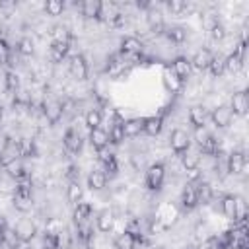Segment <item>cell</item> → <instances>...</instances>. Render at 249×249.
Returning a JSON list of instances; mask_svg holds the SVG:
<instances>
[{
    "label": "cell",
    "mask_w": 249,
    "mask_h": 249,
    "mask_svg": "<svg viewBox=\"0 0 249 249\" xmlns=\"http://www.w3.org/2000/svg\"><path fill=\"white\" fill-rule=\"evenodd\" d=\"M163 181H165V165L160 163V161H158V163H152V165L146 169V177H144L146 187H148L150 191H158V189H161Z\"/></svg>",
    "instance_id": "cell-1"
},
{
    "label": "cell",
    "mask_w": 249,
    "mask_h": 249,
    "mask_svg": "<svg viewBox=\"0 0 249 249\" xmlns=\"http://www.w3.org/2000/svg\"><path fill=\"white\" fill-rule=\"evenodd\" d=\"M14 231H16V237L19 243H29L37 235V226L31 218H21V220H18Z\"/></svg>",
    "instance_id": "cell-2"
},
{
    "label": "cell",
    "mask_w": 249,
    "mask_h": 249,
    "mask_svg": "<svg viewBox=\"0 0 249 249\" xmlns=\"http://www.w3.org/2000/svg\"><path fill=\"white\" fill-rule=\"evenodd\" d=\"M68 72L74 80H80V82L88 78L89 68H88V62H86L84 54H72L68 58Z\"/></svg>",
    "instance_id": "cell-3"
},
{
    "label": "cell",
    "mask_w": 249,
    "mask_h": 249,
    "mask_svg": "<svg viewBox=\"0 0 249 249\" xmlns=\"http://www.w3.org/2000/svg\"><path fill=\"white\" fill-rule=\"evenodd\" d=\"M169 144H171V150L181 156V154H185V152L191 148V136H189L187 130L175 128V130L171 132V136H169Z\"/></svg>",
    "instance_id": "cell-4"
},
{
    "label": "cell",
    "mask_w": 249,
    "mask_h": 249,
    "mask_svg": "<svg viewBox=\"0 0 249 249\" xmlns=\"http://www.w3.org/2000/svg\"><path fill=\"white\" fill-rule=\"evenodd\" d=\"M177 216H179L177 208H175L171 202H165V204H161V206L158 208V212H156V222L160 224L161 230H167V228L177 220Z\"/></svg>",
    "instance_id": "cell-5"
},
{
    "label": "cell",
    "mask_w": 249,
    "mask_h": 249,
    "mask_svg": "<svg viewBox=\"0 0 249 249\" xmlns=\"http://www.w3.org/2000/svg\"><path fill=\"white\" fill-rule=\"evenodd\" d=\"M99 19L101 21H107L111 25H119L123 21V16H121V10L115 2H101V12H99Z\"/></svg>",
    "instance_id": "cell-6"
},
{
    "label": "cell",
    "mask_w": 249,
    "mask_h": 249,
    "mask_svg": "<svg viewBox=\"0 0 249 249\" xmlns=\"http://www.w3.org/2000/svg\"><path fill=\"white\" fill-rule=\"evenodd\" d=\"M210 119H212V123H214L216 128H226V126L231 124V121H233V113H231L230 105H218V107L212 111Z\"/></svg>",
    "instance_id": "cell-7"
},
{
    "label": "cell",
    "mask_w": 249,
    "mask_h": 249,
    "mask_svg": "<svg viewBox=\"0 0 249 249\" xmlns=\"http://www.w3.org/2000/svg\"><path fill=\"white\" fill-rule=\"evenodd\" d=\"M62 144L70 154H78L82 150V134L76 126H68L64 136H62Z\"/></svg>",
    "instance_id": "cell-8"
},
{
    "label": "cell",
    "mask_w": 249,
    "mask_h": 249,
    "mask_svg": "<svg viewBox=\"0 0 249 249\" xmlns=\"http://www.w3.org/2000/svg\"><path fill=\"white\" fill-rule=\"evenodd\" d=\"M64 113V105L58 99H49L43 103V115L51 124H56Z\"/></svg>",
    "instance_id": "cell-9"
},
{
    "label": "cell",
    "mask_w": 249,
    "mask_h": 249,
    "mask_svg": "<svg viewBox=\"0 0 249 249\" xmlns=\"http://www.w3.org/2000/svg\"><path fill=\"white\" fill-rule=\"evenodd\" d=\"M230 109H231L233 115H239V117L247 115V111H249V95H247V91H243V89L235 91L231 95V99H230Z\"/></svg>",
    "instance_id": "cell-10"
},
{
    "label": "cell",
    "mask_w": 249,
    "mask_h": 249,
    "mask_svg": "<svg viewBox=\"0 0 249 249\" xmlns=\"http://www.w3.org/2000/svg\"><path fill=\"white\" fill-rule=\"evenodd\" d=\"M245 154L241 150H233L231 154H228V173L231 175H239L245 169Z\"/></svg>",
    "instance_id": "cell-11"
},
{
    "label": "cell",
    "mask_w": 249,
    "mask_h": 249,
    "mask_svg": "<svg viewBox=\"0 0 249 249\" xmlns=\"http://www.w3.org/2000/svg\"><path fill=\"white\" fill-rule=\"evenodd\" d=\"M212 56H214V53L210 49H198L193 54V58H191V66L196 68V70H200V72L202 70H208V66L212 62Z\"/></svg>",
    "instance_id": "cell-12"
},
{
    "label": "cell",
    "mask_w": 249,
    "mask_h": 249,
    "mask_svg": "<svg viewBox=\"0 0 249 249\" xmlns=\"http://www.w3.org/2000/svg\"><path fill=\"white\" fill-rule=\"evenodd\" d=\"M169 70H171L181 82H185V80L191 76L193 66H191V60H189V58H185V56H177V58L173 60V64H171Z\"/></svg>",
    "instance_id": "cell-13"
},
{
    "label": "cell",
    "mask_w": 249,
    "mask_h": 249,
    "mask_svg": "<svg viewBox=\"0 0 249 249\" xmlns=\"http://www.w3.org/2000/svg\"><path fill=\"white\" fill-rule=\"evenodd\" d=\"M198 193H196V185L195 183H187L183 193H181V204L187 208V210H193L196 204H198Z\"/></svg>",
    "instance_id": "cell-14"
},
{
    "label": "cell",
    "mask_w": 249,
    "mask_h": 249,
    "mask_svg": "<svg viewBox=\"0 0 249 249\" xmlns=\"http://www.w3.org/2000/svg\"><path fill=\"white\" fill-rule=\"evenodd\" d=\"M95 224H97V230L99 231H111L115 228V212L111 208H103L97 212V218H95Z\"/></svg>",
    "instance_id": "cell-15"
},
{
    "label": "cell",
    "mask_w": 249,
    "mask_h": 249,
    "mask_svg": "<svg viewBox=\"0 0 249 249\" xmlns=\"http://www.w3.org/2000/svg\"><path fill=\"white\" fill-rule=\"evenodd\" d=\"M89 144H91V148L97 150V152H99V150H105V148L109 146V132L103 130L101 126L89 130Z\"/></svg>",
    "instance_id": "cell-16"
},
{
    "label": "cell",
    "mask_w": 249,
    "mask_h": 249,
    "mask_svg": "<svg viewBox=\"0 0 249 249\" xmlns=\"http://www.w3.org/2000/svg\"><path fill=\"white\" fill-rule=\"evenodd\" d=\"M4 171H6V173H8V177H10V179H14L16 183H18V181H21V179H27V177H29V173H27L25 165H23L19 160L10 161V163L6 165V169H4Z\"/></svg>",
    "instance_id": "cell-17"
},
{
    "label": "cell",
    "mask_w": 249,
    "mask_h": 249,
    "mask_svg": "<svg viewBox=\"0 0 249 249\" xmlns=\"http://www.w3.org/2000/svg\"><path fill=\"white\" fill-rule=\"evenodd\" d=\"M80 12L86 19H99V12H101V2L99 0H84L80 4Z\"/></svg>",
    "instance_id": "cell-18"
},
{
    "label": "cell",
    "mask_w": 249,
    "mask_h": 249,
    "mask_svg": "<svg viewBox=\"0 0 249 249\" xmlns=\"http://www.w3.org/2000/svg\"><path fill=\"white\" fill-rule=\"evenodd\" d=\"M210 115H208V111H206V107L204 105H193L191 109H189V121H191V124L196 128V126H204V123H206V119H208Z\"/></svg>",
    "instance_id": "cell-19"
},
{
    "label": "cell",
    "mask_w": 249,
    "mask_h": 249,
    "mask_svg": "<svg viewBox=\"0 0 249 249\" xmlns=\"http://www.w3.org/2000/svg\"><path fill=\"white\" fill-rule=\"evenodd\" d=\"M70 43H51L49 47V58L51 62H62L68 56Z\"/></svg>",
    "instance_id": "cell-20"
},
{
    "label": "cell",
    "mask_w": 249,
    "mask_h": 249,
    "mask_svg": "<svg viewBox=\"0 0 249 249\" xmlns=\"http://www.w3.org/2000/svg\"><path fill=\"white\" fill-rule=\"evenodd\" d=\"M121 53H124V54H140L142 53L140 39L138 37H132V35L123 37V41H121Z\"/></svg>",
    "instance_id": "cell-21"
},
{
    "label": "cell",
    "mask_w": 249,
    "mask_h": 249,
    "mask_svg": "<svg viewBox=\"0 0 249 249\" xmlns=\"http://www.w3.org/2000/svg\"><path fill=\"white\" fill-rule=\"evenodd\" d=\"M181 163L187 171H196L198 163H200V150H187L185 154H181Z\"/></svg>",
    "instance_id": "cell-22"
},
{
    "label": "cell",
    "mask_w": 249,
    "mask_h": 249,
    "mask_svg": "<svg viewBox=\"0 0 249 249\" xmlns=\"http://www.w3.org/2000/svg\"><path fill=\"white\" fill-rule=\"evenodd\" d=\"M107 185V173L103 169H93L88 175V187L91 191H101Z\"/></svg>",
    "instance_id": "cell-23"
},
{
    "label": "cell",
    "mask_w": 249,
    "mask_h": 249,
    "mask_svg": "<svg viewBox=\"0 0 249 249\" xmlns=\"http://www.w3.org/2000/svg\"><path fill=\"white\" fill-rule=\"evenodd\" d=\"M144 128V119H128L123 123V132H124V138H134L142 132Z\"/></svg>",
    "instance_id": "cell-24"
},
{
    "label": "cell",
    "mask_w": 249,
    "mask_h": 249,
    "mask_svg": "<svg viewBox=\"0 0 249 249\" xmlns=\"http://www.w3.org/2000/svg\"><path fill=\"white\" fill-rule=\"evenodd\" d=\"M113 247H115V249H134V247H136V237H134L132 233H128L126 230H123V231L115 237Z\"/></svg>",
    "instance_id": "cell-25"
},
{
    "label": "cell",
    "mask_w": 249,
    "mask_h": 249,
    "mask_svg": "<svg viewBox=\"0 0 249 249\" xmlns=\"http://www.w3.org/2000/svg\"><path fill=\"white\" fill-rule=\"evenodd\" d=\"M243 56L239 54V53H231V54H228V56H224V66H226V72H231V74H237L239 70H241V66H243Z\"/></svg>",
    "instance_id": "cell-26"
},
{
    "label": "cell",
    "mask_w": 249,
    "mask_h": 249,
    "mask_svg": "<svg viewBox=\"0 0 249 249\" xmlns=\"http://www.w3.org/2000/svg\"><path fill=\"white\" fill-rule=\"evenodd\" d=\"M161 126H163V121H161V117H146L144 119V128H142V132H146L148 136H156V134H160L161 132Z\"/></svg>",
    "instance_id": "cell-27"
},
{
    "label": "cell",
    "mask_w": 249,
    "mask_h": 249,
    "mask_svg": "<svg viewBox=\"0 0 249 249\" xmlns=\"http://www.w3.org/2000/svg\"><path fill=\"white\" fill-rule=\"evenodd\" d=\"M89 216H91V204H89V202H78V204L74 206V214H72L74 224L88 222Z\"/></svg>",
    "instance_id": "cell-28"
},
{
    "label": "cell",
    "mask_w": 249,
    "mask_h": 249,
    "mask_svg": "<svg viewBox=\"0 0 249 249\" xmlns=\"http://www.w3.org/2000/svg\"><path fill=\"white\" fill-rule=\"evenodd\" d=\"M82 196H84V189H82L80 181L68 183V189H66V198H68V202L76 206L78 202H82Z\"/></svg>",
    "instance_id": "cell-29"
},
{
    "label": "cell",
    "mask_w": 249,
    "mask_h": 249,
    "mask_svg": "<svg viewBox=\"0 0 249 249\" xmlns=\"http://www.w3.org/2000/svg\"><path fill=\"white\" fill-rule=\"evenodd\" d=\"M76 231H78V239L82 243H91V239H93V228H91L89 220L88 222H82V224H76Z\"/></svg>",
    "instance_id": "cell-30"
},
{
    "label": "cell",
    "mask_w": 249,
    "mask_h": 249,
    "mask_svg": "<svg viewBox=\"0 0 249 249\" xmlns=\"http://www.w3.org/2000/svg\"><path fill=\"white\" fill-rule=\"evenodd\" d=\"M51 39L53 43H70V31L64 27V25H54L53 31H51Z\"/></svg>",
    "instance_id": "cell-31"
},
{
    "label": "cell",
    "mask_w": 249,
    "mask_h": 249,
    "mask_svg": "<svg viewBox=\"0 0 249 249\" xmlns=\"http://www.w3.org/2000/svg\"><path fill=\"white\" fill-rule=\"evenodd\" d=\"M101 121H103V115H101L99 109H89V111L86 113V126H88L89 130L99 128V126H101Z\"/></svg>",
    "instance_id": "cell-32"
},
{
    "label": "cell",
    "mask_w": 249,
    "mask_h": 249,
    "mask_svg": "<svg viewBox=\"0 0 249 249\" xmlns=\"http://www.w3.org/2000/svg\"><path fill=\"white\" fill-rule=\"evenodd\" d=\"M56 249H72V235L66 228L56 231Z\"/></svg>",
    "instance_id": "cell-33"
},
{
    "label": "cell",
    "mask_w": 249,
    "mask_h": 249,
    "mask_svg": "<svg viewBox=\"0 0 249 249\" xmlns=\"http://www.w3.org/2000/svg\"><path fill=\"white\" fill-rule=\"evenodd\" d=\"M181 84H183V82H181V80H179V78H177L169 68L163 72V86H165L169 91H179Z\"/></svg>",
    "instance_id": "cell-34"
},
{
    "label": "cell",
    "mask_w": 249,
    "mask_h": 249,
    "mask_svg": "<svg viewBox=\"0 0 249 249\" xmlns=\"http://www.w3.org/2000/svg\"><path fill=\"white\" fill-rule=\"evenodd\" d=\"M208 70L212 72V76L220 78V76L226 72V66H224V56H222V54H214V56H212V62H210V66H208Z\"/></svg>",
    "instance_id": "cell-35"
},
{
    "label": "cell",
    "mask_w": 249,
    "mask_h": 249,
    "mask_svg": "<svg viewBox=\"0 0 249 249\" xmlns=\"http://www.w3.org/2000/svg\"><path fill=\"white\" fill-rule=\"evenodd\" d=\"M148 23H150V27L154 31H160L163 27V18H161V14L158 10H154V6L148 10Z\"/></svg>",
    "instance_id": "cell-36"
},
{
    "label": "cell",
    "mask_w": 249,
    "mask_h": 249,
    "mask_svg": "<svg viewBox=\"0 0 249 249\" xmlns=\"http://www.w3.org/2000/svg\"><path fill=\"white\" fill-rule=\"evenodd\" d=\"M165 35H167V39L173 41V43H183V41L187 39V31H185L183 27H179V25L169 27V29L165 31Z\"/></svg>",
    "instance_id": "cell-37"
},
{
    "label": "cell",
    "mask_w": 249,
    "mask_h": 249,
    "mask_svg": "<svg viewBox=\"0 0 249 249\" xmlns=\"http://www.w3.org/2000/svg\"><path fill=\"white\" fill-rule=\"evenodd\" d=\"M45 12L49 16H60L64 12V2L62 0H47L45 2Z\"/></svg>",
    "instance_id": "cell-38"
},
{
    "label": "cell",
    "mask_w": 249,
    "mask_h": 249,
    "mask_svg": "<svg viewBox=\"0 0 249 249\" xmlns=\"http://www.w3.org/2000/svg\"><path fill=\"white\" fill-rule=\"evenodd\" d=\"M124 140V132H123V123H117L111 126L109 130V142L111 144H121Z\"/></svg>",
    "instance_id": "cell-39"
},
{
    "label": "cell",
    "mask_w": 249,
    "mask_h": 249,
    "mask_svg": "<svg viewBox=\"0 0 249 249\" xmlns=\"http://www.w3.org/2000/svg\"><path fill=\"white\" fill-rule=\"evenodd\" d=\"M18 51H19L23 56H31V54L35 53V45H33V41H31L29 37H21L19 43H18Z\"/></svg>",
    "instance_id": "cell-40"
},
{
    "label": "cell",
    "mask_w": 249,
    "mask_h": 249,
    "mask_svg": "<svg viewBox=\"0 0 249 249\" xmlns=\"http://www.w3.org/2000/svg\"><path fill=\"white\" fill-rule=\"evenodd\" d=\"M212 134L206 130V126H196L195 128V142H196V146L200 148V146H204L206 144V140L210 138Z\"/></svg>",
    "instance_id": "cell-41"
},
{
    "label": "cell",
    "mask_w": 249,
    "mask_h": 249,
    "mask_svg": "<svg viewBox=\"0 0 249 249\" xmlns=\"http://www.w3.org/2000/svg\"><path fill=\"white\" fill-rule=\"evenodd\" d=\"M198 150H202V154H208V156H216V154L220 152V148H218V140H216L214 136H210V138L206 140V144H204V146H200Z\"/></svg>",
    "instance_id": "cell-42"
},
{
    "label": "cell",
    "mask_w": 249,
    "mask_h": 249,
    "mask_svg": "<svg viewBox=\"0 0 249 249\" xmlns=\"http://www.w3.org/2000/svg\"><path fill=\"white\" fill-rule=\"evenodd\" d=\"M165 6H167V10L171 14H181L183 10H187V2L185 0H167Z\"/></svg>",
    "instance_id": "cell-43"
},
{
    "label": "cell",
    "mask_w": 249,
    "mask_h": 249,
    "mask_svg": "<svg viewBox=\"0 0 249 249\" xmlns=\"http://www.w3.org/2000/svg\"><path fill=\"white\" fill-rule=\"evenodd\" d=\"M218 161H216V171H220V177H226L228 175V156L218 152Z\"/></svg>",
    "instance_id": "cell-44"
},
{
    "label": "cell",
    "mask_w": 249,
    "mask_h": 249,
    "mask_svg": "<svg viewBox=\"0 0 249 249\" xmlns=\"http://www.w3.org/2000/svg\"><path fill=\"white\" fill-rule=\"evenodd\" d=\"M14 103L16 105H29L31 103V95L25 89H16L14 93Z\"/></svg>",
    "instance_id": "cell-45"
},
{
    "label": "cell",
    "mask_w": 249,
    "mask_h": 249,
    "mask_svg": "<svg viewBox=\"0 0 249 249\" xmlns=\"http://www.w3.org/2000/svg\"><path fill=\"white\" fill-rule=\"evenodd\" d=\"M43 247L45 249H56V233L54 231H45L43 233Z\"/></svg>",
    "instance_id": "cell-46"
},
{
    "label": "cell",
    "mask_w": 249,
    "mask_h": 249,
    "mask_svg": "<svg viewBox=\"0 0 249 249\" xmlns=\"http://www.w3.org/2000/svg\"><path fill=\"white\" fill-rule=\"evenodd\" d=\"M10 45L4 41V39H0V66H4V64H8L10 62Z\"/></svg>",
    "instance_id": "cell-47"
},
{
    "label": "cell",
    "mask_w": 249,
    "mask_h": 249,
    "mask_svg": "<svg viewBox=\"0 0 249 249\" xmlns=\"http://www.w3.org/2000/svg\"><path fill=\"white\" fill-rule=\"evenodd\" d=\"M8 80H10V72H8L4 66H0V93L10 91V84H8Z\"/></svg>",
    "instance_id": "cell-48"
},
{
    "label": "cell",
    "mask_w": 249,
    "mask_h": 249,
    "mask_svg": "<svg viewBox=\"0 0 249 249\" xmlns=\"http://www.w3.org/2000/svg\"><path fill=\"white\" fill-rule=\"evenodd\" d=\"M210 37H212L214 41H222V39L226 37V27H224V25L218 21V23H216V25L210 29Z\"/></svg>",
    "instance_id": "cell-49"
},
{
    "label": "cell",
    "mask_w": 249,
    "mask_h": 249,
    "mask_svg": "<svg viewBox=\"0 0 249 249\" xmlns=\"http://www.w3.org/2000/svg\"><path fill=\"white\" fill-rule=\"evenodd\" d=\"M216 23H218V18H216L214 14H204V16H202V25H204V29L210 31Z\"/></svg>",
    "instance_id": "cell-50"
},
{
    "label": "cell",
    "mask_w": 249,
    "mask_h": 249,
    "mask_svg": "<svg viewBox=\"0 0 249 249\" xmlns=\"http://www.w3.org/2000/svg\"><path fill=\"white\" fill-rule=\"evenodd\" d=\"M6 245H8L10 249H14V247H18V245H19V241H18V237H16V231H14V230H6Z\"/></svg>",
    "instance_id": "cell-51"
},
{
    "label": "cell",
    "mask_w": 249,
    "mask_h": 249,
    "mask_svg": "<svg viewBox=\"0 0 249 249\" xmlns=\"http://www.w3.org/2000/svg\"><path fill=\"white\" fill-rule=\"evenodd\" d=\"M105 165V173H111V175H115L117 171H119V163H117V158H113V160H109L107 163H103Z\"/></svg>",
    "instance_id": "cell-52"
},
{
    "label": "cell",
    "mask_w": 249,
    "mask_h": 249,
    "mask_svg": "<svg viewBox=\"0 0 249 249\" xmlns=\"http://www.w3.org/2000/svg\"><path fill=\"white\" fill-rule=\"evenodd\" d=\"M78 175H80V169H78L76 165H68V169H66V179H68V183L78 181Z\"/></svg>",
    "instance_id": "cell-53"
},
{
    "label": "cell",
    "mask_w": 249,
    "mask_h": 249,
    "mask_svg": "<svg viewBox=\"0 0 249 249\" xmlns=\"http://www.w3.org/2000/svg\"><path fill=\"white\" fill-rule=\"evenodd\" d=\"M8 146H10V136H8L6 132H2V130H0V156L8 150Z\"/></svg>",
    "instance_id": "cell-54"
},
{
    "label": "cell",
    "mask_w": 249,
    "mask_h": 249,
    "mask_svg": "<svg viewBox=\"0 0 249 249\" xmlns=\"http://www.w3.org/2000/svg\"><path fill=\"white\" fill-rule=\"evenodd\" d=\"M208 237V228H206V224H198V228H196V239L198 241H204Z\"/></svg>",
    "instance_id": "cell-55"
},
{
    "label": "cell",
    "mask_w": 249,
    "mask_h": 249,
    "mask_svg": "<svg viewBox=\"0 0 249 249\" xmlns=\"http://www.w3.org/2000/svg\"><path fill=\"white\" fill-rule=\"evenodd\" d=\"M0 230L4 231V230H8V222H6V218L0 214Z\"/></svg>",
    "instance_id": "cell-56"
},
{
    "label": "cell",
    "mask_w": 249,
    "mask_h": 249,
    "mask_svg": "<svg viewBox=\"0 0 249 249\" xmlns=\"http://www.w3.org/2000/svg\"><path fill=\"white\" fill-rule=\"evenodd\" d=\"M4 245H6V230L4 231L0 230V247H4Z\"/></svg>",
    "instance_id": "cell-57"
},
{
    "label": "cell",
    "mask_w": 249,
    "mask_h": 249,
    "mask_svg": "<svg viewBox=\"0 0 249 249\" xmlns=\"http://www.w3.org/2000/svg\"><path fill=\"white\" fill-rule=\"evenodd\" d=\"M14 249H29V247H27V243H19V245L14 247Z\"/></svg>",
    "instance_id": "cell-58"
},
{
    "label": "cell",
    "mask_w": 249,
    "mask_h": 249,
    "mask_svg": "<svg viewBox=\"0 0 249 249\" xmlns=\"http://www.w3.org/2000/svg\"><path fill=\"white\" fill-rule=\"evenodd\" d=\"M80 249H91V245L89 243H82V247Z\"/></svg>",
    "instance_id": "cell-59"
},
{
    "label": "cell",
    "mask_w": 249,
    "mask_h": 249,
    "mask_svg": "<svg viewBox=\"0 0 249 249\" xmlns=\"http://www.w3.org/2000/svg\"><path fill=\"white\" fill-rule=\"evenodd\" d=\"M4 169H6V165H4V161H2V160H0V173H2V171H4Z\"/></svg>",
    "instance_id": "cell-60"
},
{
    "label": "cell",
    "mask_w": 249,
    "mask_h": 249,
    "mask_svg": "<svg viewBox=\"0 0 249 249\" xmlns=\"http://www.w3.org/2000/svg\"><path fill=\"white\" fill-rule=\"evenodd\" d=\"M2 117H4V109H2V105H0V121H2Z\"/></svg>",
    "instance_id": "cell-61"
},
{
    "label": "cell",
    "mask_w": 249,
    "mask_h": 249,
    "mask_svg": "<svg viewBox=\"0 0 249 249\" xmlns=\"http://www.w3.org/2000/svg\"><path fill=\"white\" fill-rule=\"evenodd\" d=\"M154 249H165V247H154Z\"/></svg>",
    "instance_id": "cell-62"
}]
</instances>
